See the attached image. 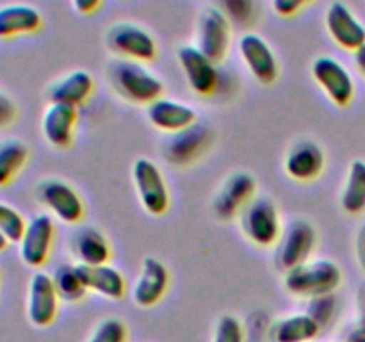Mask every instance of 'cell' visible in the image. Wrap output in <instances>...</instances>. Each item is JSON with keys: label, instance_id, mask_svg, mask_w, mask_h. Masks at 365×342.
<instances>
[{"label": "cell", "instance_id": "6da1fadb", "mask_svg": "<svg viewBox=\"0 0 365 342\" xmlns=\"http://www.w3.org/2000/svg\"><path fill=\"white\" fill-rule=\"evenodd\" d=\"M342 281V271L334 260L319 259L285 271V287L299 298H319L334 294Z\"/></svg>", "mask_w": 365, "mask_h": 342}, {"label": "cell", "instance_id": "7a4b0ae2", "mask_svg": "<svg viewBox=\"0 0 365 342\" xmlns=\"http://www.w3.org/2000/svg\"><path fill=\"white\" fill-rule=\"evenodd\" d=\"M114 89L125 100L139 105H150L163 96V82L139 61L120 59L110 66Z\"/></svg>", "mask_w": 365, "mask_h": 342}, {"label": "cell", "instance_id": "3957f363", "mask_svg": "<svg viewBox=\"0 0 365 342\" xmlns=\"http://www.w3.org/2000/svg\"><path fill=\"white\" fill-rule=\"evenodd\" d=\"M132 178L146 212L152 216H163L170 207V191L157 164L141 157L134 162Z\"/></svg>", "mask_w": 365, "mask_h": 342}, {"label": "cell", "instance_id": "277c9868", "mask_svg": "<svg viewBox=\"0 0 365 342\" xmlns=\"http://www.w3.org/2000/svg\"><path fill=\"white\" fill-rule=\"evenodd\" d=\"M242 228L257 246H273L282 234L280 216L273 200L253 198L242 210Z\"/></svg>", "mask_w": 365, "mask_h": 342}, {"label": "cell", "instance_id": "5b68a950", "mask_svg": "<svg viewBox=\"0 0 365 342\" xmlns=\"http://www.w3.org/2000/svg\"><path fill=\"white\" fill-rule=\"evenodd\" d=\"M107 45L123 59L148 63L155 59L157 43L148 31L135 24H118L107 34Z\"/></svg>", "mask_w": 365, "mask_h": 342}, {"label": "cell", "instance_id": "8992f818", "mask_svg": "<svg viewBox=\"0 0 365 342\" xmlns=\"http://www.w3.org/2000/svg\"><path fill=\"white\" fill-rule=\"evenodd\" d=\"M196 46L214 63L225 59L230 48V20L217 7L203 11L196 32Z\"/></svg>", "mask_w": 365, "mask_h": 342}, {"label": "cell", "instance_id": "52a82bcc", "mask_svg": "<svg viewBox=\"0 0 365 342\" xmlns=\"http://www.w3.org/2000/svg\"><path fill=\"white\" fill-rule=\"evenodd\" d=\"M312 75L335 105L346 107L351 103L355 82L344 64L330 56H321L314 61Z\"/></svg>", "mask_w": 365, "mask_h": 342}, {"label": "cell", "instance_id": "ba28073f", "mask_svg": "<svg viewBox=\"0 0 365 342\" xmlns=\"http://www.w3.org/2000/svg\"><path fill=\"white\" fill-rule=\"evenodd\" d=\"M59 296L52 276L43 271L32 274L27 296V317L36 328H46L56 321L59 310Z\"/></svg>", "mask_w": 365, "mask_h": 342}, {"label": "cell", "instance_id": "9c48e42d", "mask_svg": "<svg viewBox=\"0 0 365 342\" xmlns=\"http://www.w3.org/2000/svg\"><path fill=\"white\" fill-rule=\"evenodd\" d=\"M56 227L48 214H38L25 227L20 239V256L29 267H41L48 260Z\"/></svg>", "mask_w": 365, "mask_h": 342}, {"label": "cell", "instance_id": "30bf717a", "mask_svg": "<svg viewBox=\"0 0 365 342\" xmlns=\"http://www.w3.org/2000/svg\"><path fill=\"white\" fill-rule=\"evenodd\" d=\"M316 242L317 235L312 224L303 219L292 221L285 228V234L282 237L280 249H278V266L284 271H289L309 262Z\"/></svg>", "mask_w": 365, "mask_h": 342}, {"label": "cell", "instance_id": "8fae6325", "mask_svg": "<svg viewBox=\"0 0 365 342\" xmlns=\"http://www.w3.org/2000/svg\"><path fill=\"white\" fill-rule=\"evenodd\" d=\"M178 63H180L182 71L187 78V84L191 86L196 95L209 96L216 91L217 81H220L216 63L210 61L198 46H180L178 48Z\"/></svg>", "mask_w": 365, "mask_h": 342}, {"label": "cell", "instance_id": "7c38bea8", "mask_svg": "<svg viewBox=\"0 0 365 342\" xmlns=\"http://www.w3.org/2000/svg\"><path fill=\"white\" fill-rule=\"evenodd\" d=\"M39 202L64 223H78L84 217V203L71 185L63 180H45L38 189Z\"/></svg>", "mask_w": 365, "mask_h": 342}, {"label": "cell", "instance_id": "4fadbf2b", "mask_svg": "<svg viewBox=\"0 0 365 342\" xmlns=\"http://www.w3.org/2000/svg\"><path fill=\"white\" fill-rule=\"evenodd\" d=\"M255 191L257 182L252 175L245 173V171L234 173L227 178V182L221 185L220 192L214 198V212L221 219H232L237 216L239 210H245L248 207Z\"/></svg>", "mask_w": 365, "mask_h": 342}, {"label": "cell", "instance_id": "5bb4252c", "mask_svg": "<svg viewBox=\"0 0 365 342\" xmlns=\"http://www.w3.org/2000/svg\"><path fill=\"white\" fill-rule=\"evenodd\" d=\"M239 52L253 77L262 84H273L278 77V61L262 36L248 32L239 41Z\"/></svg>", "mask_w": 365, "mask_h": 342}, {"label": "cell", "instance_id": "9a60e30c", "mask_svg": "<svg viewBox=\"0 0 365 342\" xmlns=\"http://www.w3.org/2000/svg\"><path fill=\"white\" fill-rule=\"evenodd\" d=\"M327 28L342 48L356 52L365 45V25L344 2H334L328 7Z\"/></svg>", "mask_w": 365, "mask_h": 342}, {"label": "cell", "instance_id": "2e32d148", "mask_svg": "<svg viewBox=\"0 0 365 342\" xmlns=\"http://www.w3.org/2000/svg\"><path fill=\"white\" fill-rule=\"evenodd\" d=\"M168 287H170L168 267L155 256H146L143 260L141 273L132 289V298H134L135 305L145 306V309L157 305L166 294Z\"/></svg>", "mask_w": 365, "mask_h": 342}, {"label": "cell", "instance_id": "e0dca14e", "mask_svg": "<svg viewBox=\"0 0 365 342\" xmlns=\"http://www.w3.org/2000/svg\"><path fill=\"white\" fill-rule=\"evenodd\" d=\"M210 134L209 128L202 123H195L191 127L184 128L180 132L171 134V138L166 142V159L170 162L177 164V166H184V164L192 162L198 159L205 148L209 146Z\"/></svg>", "mask_w": 365, "mask_h": 342}, {"label": "cell", "instance_id": "ac0fdd59", "mask_svg": "<svg viewBox=\"0 0 365 342\" xmlns=\"http://www.w3.org/2000/svg\"><path fill=\"white\" fill-rule=\"evenodd\" d=\"M77 118V107L50 102L41 121V130L46 141L56 148H68L73 141Z\"/></svg>", "mask_w": 365, "mask_h": 342}, {"label": "cell", "instance_id": "d6986e66", "mask_svg": "<svg viewBox=\"0 0 365 342\" xmlns=\"http://www.w3.org/2000/svg\"><path fill=\"white\" fill-rule=\"evenodd\" d=\"M327 157L321 146L314 141H299L285 157V171L298 182H310L319 177L324 170Z\"/></svg>", "mask_w": 365, "mask_h": 342}, {"label": "cell", "instance_id": "ffe728a7", "mask_svg": "<svg viewBox=\"0 0 365 342\" xmlns=\"http://www.w3.org/2000/svg\"><path fill=\"white\" fill-rule=\"evenodd\" d=\"M148 120L159 130L175 134L196 123V110L177 100L160 96L148 105Z\"/></svg>", "mask_w": 365, "mask_h": 342}, {"label": "cell", "instance_id": "44dd1931", "mask_svg": "<svg viewBox=\"0 0 365 342\" xmlns=\"http://www.w3.org/2000/svg\"><path fill=\"white\" fill-rule=\"evenodd\" d=\"M75 266L88 291L98 292L103 298L114 299V301H120L127 292V281L116 267L109 264H100V266L75 264Z\"/></svg>", "mask_w": 365, "mask_h": 342}, {"label": "cell", "instance_id": "7402d4cb", "mask_svg": "<svg viewBox=\"0 0 365 342\" xmlns=\"http://www.w3.org/2000/svg\"><path fill=\"white\" fill-rule=\"evenodd\" d=\"M43 25L41 13L29 4L0 6V39L32 34Z\"/></svg>", "mask_w": 365, "mask_h": 342}, {"label": "cell", "instance_id": "603a6c76", "mask_svg": "<svg viewBox=\"0 0 365 342\" xmlns=\"http://www.w3.org/2000/svg\"><path fill=\"white\" fill-rule=\"evenodd\" d=\"M93 89H95V81L91 75L84 70H75L50 86L48 98L50 102L68 103L78 109V105L88 102L89 96L93 95Z\"/></svg>", "mask_w": 365, "mask_h": 342}, {"label": "cell", "instance_id": "cb8c5ba5", "mask_svg": "<svg viewBox=\"0 0 365 342\" xmlns=\"http://www.w3.org/2000/svg\"><path fill=\"white\" fill-rule=\"evenodd\" d=\"M73 253L78 259V264L84 266H100L107 264L110 259L109 242L102 232L93 227H84L75 234Z\"/></svg>", "mask_w": 365, "mask_h": 342}, {"label": "cell", "instance_id": "d4e9b609", "mask_svg": "<svg viewBox=\"0 0 365 342\" xmlns=\"http://www.w3.org/2000/svg\"><path fill=\"white\" fill-rule=\"evenodd\" d=\"M321 326L309 314H294L278 321L273 328V342H310L317 337Z\"/></svg>", "mask_w": 365, "mask_h": 342}, {"label": "cell", "instance_id": "484cf974", "mask_svg": "<svg viewBox=\"0 0 365 342\" xmlns=\"http://www.w3.org/2000/svg\"><path fill=\"white\" fill-rule=\"evenodd\" d=\"M342 209L348 214H360L365 210V160H353L341 196Z\"/></svg>", "mask_w": 365, "mask_h": 342}, {"label": "cell", "instance_id": "4316f807", "mask_svg": "<svg viewBox=\"0 0 365 342\" xmlns=\"http://www.w3.org/2000/svg\"><path fill=\"white\" fill-rule=\"evenodd\" d=\"M29 159V148L18 139L0 141V187L13 182Z\"/></svg>", "mask_w": 365, "mask_h": 342}, {"label": "cell", "instance_id": "83f0119b", "mask_svg": "<svg viewBox=\"0 0 365 342\" xmlns=\"http://www.w3.org/2000/svg\"><path fill=\"white\" fill-rule=\"evenodd\" d=\"M52 281L61 301L77 303L88 292L81 274H78L77 266H70V264L59 266L56 269V273L52 274Z\"/></svg>", "mask_w": 365, "mask_h": 342}, {"label": "cell", "instance_id": "f1b7e54d", "mask_svg": "<svg viewBox=\"0 0 365 342\" xmlns=\"http://www.w3.org/2000/svg\"><path fill=\"white\" fill-rule=\"evenodd\" d=\"M25 227L27 223L24 216L11 205L0 202V234L9 242H20Z\"/></svg>", "mask_w": 365, "mask_h": 342}, {"label": "cell", "instance_id": "f546056e", "mask_svg": "<svg viewBox=\"0 0 365 342\" xmlns=\"http://www.w3.org/2000/svg\"><path fill=\"white\" fill-rule=\"evenodd\" d=\"M127 324L123 321L113 317V319L102 321L96 326V330L93 331L91 337L88 338V342H127Z\"/></svg>", "mask_w": 365, "mask_h": 342}, {"label": "cell", "instance_id": "4dcf8cb0", "mask_svg": "<svg viewBox=\"0 0 365 342\" xmlns=\"http://www.w3.org/2000/svg\"><path fill=\"white\" fill-rule=\"evenodd\" d=\"M212 342H245V330L237 317L223 316L214 331Z\"/></svg>", "mask_w": 365, "mask_h": 342}, {"label": "cell", "instance_id": "1f68e13d", "mask_svg": "<svg viewBox=\"0 0 365 342\" xmlns=\"http://www.w3.org/2000/svg\"><path fill=\"white\" fill-rule=\"evenodd\" d=\"M335 306H337V303H335L334 296H319V298L310 299L309 316H312L314 319H316V323L323 328L324 324L330 323L331 317L335 316Z\"/></svg>", "mask_w": 365, "mask_h": 342}, {"label": "cell", "instance_id": "d6a6232c", "mask_svg": "<svg viewBox=\"0 0 365 342\" xmlns=\"http://www.w3.org/2000/svg\"><path fill=\"white\" fill-rule=\"evenodd\" d=\"M223 6L225 9L221 11L227 14L228 20L234 18V20L237 21H245L252 16V11H253L252 0H223Z\"/></svg>", "mask_w": 365, "mask_h": 342}, {"label": "cell", "instance_id": "836d02e7", "mask_svg": "<svg viewBox=\"0 0 365 342\" xmlns=\"http://www.w3.org/2000/svg\"><path fill=\"white\" fill-rule=\"evenodd\" d=\"M310 2H314V0H273V9L280 16L289 18L298 14Z\"/></svg>", "mask_w": 365, "mask_h": 342}, {"label": "cell", "instance_id": "e575fe53", "mask_svg": "<svg viewBox=\"0 0 365 342\" xmlns=\"http://www.w3.org/2000/svg\"><path fill=\"white\" fill-rule=\"evenodd\" d=\"M14 116H16V107H14L13 100L0 91V127L11 123Z\"/></svg>", "mask_w": 365, "mask_h": 342}, {"label": "cell", "instance_id": "d590c367", "mask_svg": "<svg viewBox=\"0 0 365 342\" xmlns=\"http://www.w3.org/2000/svg\"><path fill=\"white\" fill-rule=\"evenodd\" d=\"M75 11L81 14H91L100 7L102 0H71Z\"/></svg>", "mask_w": 365, "mask_h": 342}, {"label": "cell", "instance_id": "8d00e7d4", "mask_svg": "<svg viewBox=\"0 0 365 342\" xmlns=\"http://www.w3.org/2000/svg\"><path fill=\"white\" fill-rule=\"evenodd\" d=\"M356 249H359V260L360 266L365 269V224L359 234V242H356Z\"/></svg>", "mask_w": 365, "mask_h": 342}, {"label": "cell", "instance_id": "74e56055", "mask_svg": "<svg viewBox=\"0 0 365 342\" xmlns=\"http://www.w3.org/2000/svg\"><path fill=\"white\" fill-rule=\"evenodd\" d=\"M355 63H356V68L362 71V75L365 77V45L355 52Z\"/></svg>", "mask_w": 365, "mask_h": 342}, {"label": "cell", "instance_id": "f35d334b", "mask_svg": "<svg viewBox=\"0 0 365 342\" xmlns=\"http://www.w3.org/2000/svg\"><path fill=\"white\" fill-rule=\"evenodd\" d=\"M348 342H365V328L364 330L356 331V333H353L351 337H349Z\"/></svg>", "mask_w": 365, "mask_h": 342}, {"label": "cell", "instance_id": "ab89813d", "mask_svg": "<svg viewBox=\"0 0 365 342\" xmlns=\"http://www.w3.org/2000/svg\"><path fill=\"white\" fill-rule=\"evenodd\" d=\"M7 244H9V241H7V239L0 234V252H4V249L7 248Z\"/></svg>", "mask_w": 365, "mask_h": 342}, {"label": "cell", "instance_id": "60d3db41", "mask_svg": "<svg viewBox=\"0 0 365 342\" xmlns=\"http://www.w3.org/2000/svg\"><path fill=\"white\" fill-rule=\"evenodd\" d=\"M364 323H365V291H364Z\"/></svg>", "mask_w": 365, "mask_h": 342}]
</instances>
